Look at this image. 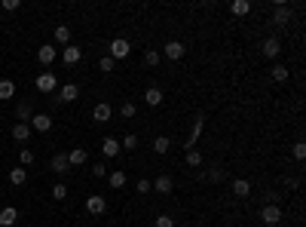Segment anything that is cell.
I'll return each mask as SVG.
<instances>
[{"label":"cell","mask_w":306,"mask_h":227,"mask_svg":"<svg viewBox=\"0 0 306 227\" xmlns=\"http://www.w3.org/2000/svg\"><path fill=\"white\" fill-rule=\"evenodd\" d=\"M260 52H263V59H276V55L282 52V43H279V37H266V40L260 43Z\"/></svg>","instance_id":"cell-8"},{"label":"cell","mask_w":306,"mask_h":227,"mask_svg":"<svg viewBox=\"0 0 306 227\" xmlns=\"http://www.w3.org/2000/svg\"><path fill=\"white\" fill-rule=\"evenodd\" d=\"M184 52H187V46H184L181 40H169V43L163 46V52H160V55H166L169 62H178V59H184Z\"/></svg>","instance_id":"cell-5"},{"label":"cell","mask_w":306,"mask_h":227,"mask_svg":"<svg viewBox=\"0 0 306 227\" xmlns=\"http://www.w3.org/2000/svg\"><path fill=\"white\" fill-rule=\"evenodd\" d=\"M150 191H153V184L147 178H138V194H150Z\"/></svg>","instance_id":"cell-39"},{"label":"cell","mask_w":306,"mask_h":227,"mask_svg":"<svg viewBox=\"0 0 306 227\" xmlns=\"http://www.w3.org/2000/svg\"><path fill=\"white\" fill-rule=\"evenodd\" d=\"M150 184H153V191H157V194H172V187H175V181H172L169 175H160V178H153Z\"/></svg>","instance_id":"cell-16"},{"label":"cell","mask_w":306,"mask_h":227,"mask_svg":"<svg viewBox=\"0 0 306 227\" xmlns=\"http://www.w3.org/2000/svg\"><path fill=\"white\" fill-rule=\"evenodd\" d=\"M86 160H89V154H86V147H73L70 154H67V163H70V166H83Z\"/></svg>","instance_id":"cell-19"},{"label":"cell","mask_w":306,"mask_h":227,"mask_svg":"<svg viewBox=\"0 0 306 227\" xmlns=\"http://www.w3.org/2000/svg\"><path fill=\"white\" fill-rule=\"evenodd\" d=\"M64 197H67V184H61V181H58V184L52 187V200H64Z\"/></svg>","instance_id":"cell-36"},{"label":"cell","mask_w":306,"mask_h":227,"mask_svg":"<svg viewBox=\"0 0 306 227\" xmlns=\"http://www.w3.org/2000/svg\"><path fill=\"white\" fill-rule=\"evenodd\" d=\"M31 117H34L31 104H25V101H22V104L16 107V120H19V123H31Z\"/></svg>","instance_id":"cell-25"},{"label":"cell","mask_w":306,"mask_h":227,"mask_svg":"<svg viewBox=\"0 0 306 227\" xmlns=\"http://www.w3.org/2000/svg\"><path fill=\"white\" fill-rule=\"evenodd\" d=\"M169 147H172V141H169L166 135H160V138H153V150H157V154H169Z\"/></svg>","instance_id":"cell-31"},{"label":"cell","mask_w":306,"mask_h":227,"mask_svg":"<svg viewBox=\"0 0 306 227\" xmlns=\"http://www.w3.org/2000/svg\"><path fill=\"white\" fill-rule=\"evenodd\" d=\"M120 150H123V144H120L117 138H104V141H101V154H104V157H117Z\"/></svg>","instance_id":"cell-17"},{"label":"cell","mask_w":306,"mask_h":227,"mask_svg":"<svg viewBox=\"0 0 306 227\" xmlns=\"http://www.w3.org/2000/svg\"><path fill=\"white\" fill-rule=\"evenodd\" d=\"M19 7H22V0H4V10L7 13H16Z\"/></svg>","instance_id":"cell-41"},{"label":"cell","mask_w":306,"mask_h":227,"mask_svg":"<svg viewBox=\"0 0 306 227\" xmlns=\"http://www.w3.org/2000/svg\"><path fill=\"white\" fill-rule=\"evenodd\" d=\"M270 77H273L276 83H285V80L291 77V74H288V68H285V65H273V71H270Z\"/></svg>","instance_id":"cell-28"},{"label":"cell","mask_w":306,"mask_h":227,"mask_svg":"<svg viewBox=\"0 0 306 227\" xmlns=\"http://www.w3.org/2000/svg\"><path fill=\"white\" fill-rule=\"evenodd\" d=\"M80 59H83V49L80 46H64L61 49V62L64 65H80Z\"/></svg>","instance_id":"cell-12"},{"label":"cell","mask_w":306,"mask_h":227,"mask_svg":"<svg viewBox=\"0 0 306 227\" xmlns=\"http://www.w3.org/2000/svg\"><path fill=\"white\" fill-rule=\"evenodd\" d=\"M55 55H58V52H55V46H52V43H43L40 49H37V62H40V65H52V62H55Z\"/></svg>","instance_id":"cell-14"},{"label":"cell","mask_w":306,"mask_h":227,"mask_svg":"<svg viewBox=\"0 0 306 227\" xmlns=\"http://www.w3.org/2000/svg\"><path fill=\"white\" fill-rule=\"evenodd\" d=\"M184 163H187L190 169H199V166H202V154H199L196 147H193V150H187V154H184Z\"/></svg>","instance_id":"cell-24"},{"label":"cell","mask_w":306,"mask_h":227,"mask_svg":"<svg viewBox=\"0 0 306 227\" xmlns=\"http://www.w3.org/2000/svg\"><path fill=\"white\" fill-rule=\"evenodd\" d=\"M113 68H117V62H113V59H110V55H104V59H101V62H98V71H101V74H110V71H113Z\"/></svg>","instance_id":"cell-34"},{"label":"cell","mask_w":306,"mask_h":227,"mask_svg":"<svg viewBox=\"0 0 306 227\" xmlns=\"http://www.w3.org/2000/svg\"><path fill=\"white\" fill-rule=\"evenodd\" d=\"M19 163H22V169H28L34 163V150L31 147H19Z\"/></svg>","instance_id":"cell-30"},{"label":"cell","mask_w":306,"mask_h":227,"mask_svg":"<svg viewBox=\"0 0 306 227\" xmlns=\"http://www.w3.org/2000/svg\"><path fill=\"white\" fill-rule=\"evenodd\" d=\"M294 157H297V160H306V144H303V141L294 144Z\"/></svg>","instance_id":"cell-40"},{"label":"cell","mask_w":306,"mask_h":227,"mask_svg":"<svg viewBox=\"0 0 306 227\" xmlns=\"http://www.w3.org/2000/svg\"><path fill=\"white\" fill-rule=\"evenodd\" d=\"M205 178H208V181H214V184H217V181H223V169H211V172H208V175H205Z\"/></svg>","instance_id":"cell-42"},{"label":"cell","mask_w":306,"mask_h":227,"mask_svg":"<svg viewBox=\"0 0 306 227\" xmlns=\"http://www.w3.org/2000/svg\"><path fill=\"white\" fill-rule=\"evenodd\" d=\"M34 86H37V92L49 95V92H55V89H58V77H55V74H49V71H43V74H37Z\"/></svg>","instance_id":"cell-2"},{"label":"cell","mask_w":306,"mask_h":227,"mask_svg":"<svg viewBox=\"0 0 306 227\" xmlns=\"http://www.w3.org/2000/svg\"><path fill=\"white\" fill-rule=\"evenodd\" d=\"M28 181V169H22V166H16L13 172H10V184H16V187H22Z\"/></svg>","instance_id":"cell-26"},{"label":"cell","mask_w":306,"mask_h":227,"mask_svg":"<svg viewBox=\"0 0 306 227\" xmlns=\"http://www.w3.org/2000/svg\"><path fill=\"white\" fill-rule=\"evenodd\" d=\"M288 22H291V7H285V4H276V10H273V25L285 28Z\"/></svg>","instance_id":"cell-11"},{"label":"cell","mask_w":306,"mask_h":227,"mask_svg":"<svg viewBox=\"0 0 306 227\" xmlns=\"http://www.w3.org/2000/svg\"><path fill=\"white\" fill-rule=\"evenodd\" d=\"M233 194H236L239 200H245V197L251 194V184H248L245 178H236V181H233Z\"/></svg>","instance_id":"cell-23"},{"label":"cell","mask_w":306,"mask_h":227,"mask_svg":"<svg viewBox=\"0 0 306 227\" xmlns=\"http://www.w3.org/2000/svg\"><path fill=\"white\" fill-rule=\"evenodd\" d=\"M28 126H31V132H49L52 129V117L49 114H34Z\"/></svg>","instance_id":"cell-7"},{"label":"cell","mask_w":306,"mask_h":227,"mask_svg":"<svg viewBox=\"0 0 306 227\" xmlns=\"http://www.w3.org/2000/svg\"><path fill=\"white\" fill-rule=\"evenodd\" d=\"M120 114H123V117H126V120H132V117H135V114H138V107H135V101H123V104H120Z\"/></svg>","instance_id":"cell-33"},{"label":"cell","mask_w":306,"mask_h":227,"mask_svg":"<svg viewBox=\"0 0 306 227\" xmlns=\"http://www.w3.org/2000/svg\"><path fill=\"white\" fill-rule=\"evenodd\" d=\"M76 95H80V86H76V83H64L61 89H58V101H76Z\"/></svg>","instance_id":"cell-15"},{"label":"cell","mask_w":306,"mask_h":227,"mask_svg":"<svg viewBox=\"0 0 306 227\" xmlns=\"http://www.w3.org/2000/svg\"><path fill=\"white\" fill-rule=\"evenodd\" d=\"M86 212H89V215H104V212H107V200H104L101 194L86 197Z\"/></svg>","instance_id":"cell-6"},{"label":"cell","mask_w":306,"mask_h":227,"mask_svg":"<svg viewBox=\"0 0 306 227\" xmlns=\"http://www.w3.org/2000/svg\"><path fill=\"white\" fill-rule=\"evenodd\" d=\"M202 129H205V114H196V120H193V129H190V135H187V150H193V147H196V141H199Z\"/></svg>","instance_id":"cell-4"},{"label":"cell","mask_w":306,"mask_h":227,"mask_svg":"<svg viewBox=\"0 0 306 227\" xmlns=\"http://www.w3.org/2000/svg\"><path fill=\"white\" fill-rule=\"evenodd\" d=\"M144 62H147V68H157V65L163 62V55H160L157 49H147V52H144Z\"/></svg>","instance_id":"cell-32"},{"label":"cell","mask_w":306,"mask_h":227,"mask_svg":"<svg viewBox=\"0 0 306 227\" xmlns=\"http://www.w3.org/2000/svg\"><path fill=\"white\" fill-rule=\"evenodd\" d=\"M157 227H175V218L172 215H157Z\"/></svg>","instance_id":"cell-37"},{"label":"cell","mask_w":306,"mask_h":227,"mask_svg":"<svg viewBox=\"0 0 306 227\" xmlns=\"http://www.w3.org/2000/svg\"><path fill=\"white\" fill-rule=\"evenodd\" d=\"M13 138H16L19 144H25V141L31 138V126H28V123H16V126H13Z\"/></svg>","instance_id":"cell-21"},{"label":"cell","mask_w":306,"mask_h":227,"mask_svg":"<svg viewBox=\"0 0 306 227\" xmlns=\"http://www.w3.org/2000/svg\"><path fill=\"white\" fill-rule=\"evenodd\" d=\"M55 40L70 46V25H55Z\"/></svg>","instance_id":"cell-27"},{"label":"cell","mask_w":306,"mask_h":227,"mask_svg":"<svg viewBox=\"0 0 306 227\" xmlns=\"http://www.w3.org/2000/svg\"><path fill=\"white\" fill-rule=\"evenodd\" d=\"M144 101H147L150 107H160V104L166 101V92H163L160 86H147V89H144Z\"/></svg>","instance_id":"cell-9"},{"label":"cell","mask_w":306,"mask_h":227,"mask_svg":"<svg viewBox=\"0 0 306 227\" xmlns=\"http://www.w3.org/2000/svg\"><path fill=\"white\" fill-rule=\"evenodd\" d=\"M19 221V209L16 206H4L0 209V227H13Z\"/></svg>","instance_id":"cell-13"},{"label":"cell","mask_w":306,"mask_h":227,"mask_svg":"<svg viewBox=\"0 0 306 227\" xmlns=\"http://www.w3.org/2000/svg\"><path fill=\"white\" fill-rule=\"evenodd\" d=\"M120 144H123V150H135V147H138V135H135V132H129Z\"/></svg>","instance_id":"cell-35"},{"label":"cell","mask_w":306,"mask_h":227,"mask_svg":"<svg viewBox=\"0 0 306 227\" xmlns=\"http://www.w3.org/2000/svg\"><path fill=\"white\" fill-rule=\"evenodd\" d=\"M16 95V83L13 80H0V101H7Z\"/></svg>","instance_id":"cell-29"},{"label":"cell","mask_w":306,"mask_h":227,"mask_svg":"<svg viewBox=\"0 0 306 227\" xmlns=\"http://www.w3.org/2000/svg\"><path fill=\"white\" fill-rule=\"evenodd\" d=\"M110 117H113V107H110L107 101H98V104L92 107V120H95V123H107Z\"/></svg>","instance_id":"cell-10"},{"label":"cell","mask_w":306,"mask_h":227,"mask_svg":"<svg viewBox=\"0 0 306 227\" xmlns=\"http://www.w3.org/2000/svg\"><path fill=\"white\" fill-rule=\"evenodd\" d=\"M107 52H110V59H113V62H123V59H129V52H132V43L126 40V37H117V40H110Z\"/></svg>","instance_id":"cell-1"},{"label":"cell","mask_w":306,"mask_h":227,"mask_svg":"<svg viewBox=\"0 0 306 227\" xmlns=\"http://www.w3.org/2000/svg\"><path fill=\"white\" fill-rule=\"evenodd\" d=\"M92 175H95V178H107V166H104V163H95V166H92Z\"/></svg>","instance_id":"cell-38"},{"label":"cell","mask_w":306,"mask_h":227,"mask_svg":"<svg viewBox=\"0 0 306 227\" xmlns=\"http://www.w3.org/2000/svg\"><path fill=\"white\" fill-rule=\"evenodd\" d=\"M126 172H107V184L113 187V191H120V187H126Z\"/></svg>","instance_id":"cell-22"},{"label":"cell","mask_w":306,"mask_h":227,"mask_svg":"<svg viewBox=\"0 0 306 227\" xmlns=\"http://www.w3.org/2000/svg\"><path fill=\"white\" fill-rule=\"evenodd\" d=\"M0 132H4V129H0Z\"/></svg>","instance_id":"cell-43"},{"label":"cell","mask_w":306,"mask_h":227,"mask_svg":"<svg viewBox=\"0 0 306 227\" xmlns=\"http://www.w3.org/2000/svg\"><path fill=\"white\" fill-rule=\"evenodd\" d=\"M260 221H263L266 227H276V224L282 221V209H279L276 203H266V206L260 209Z\"/></svg>","instance_id":"cell-3"},{"label":"cell","mask_w":306,"mask_h":227,"mask_svg":"<svg viewBox=\"0 0 306 227\" xmlns=\"http://www.w3.org/2000/svg\"><path fill=\"white\" fill-rule=\"evenodd\" d=\"M49 169H52L55 175H64V172L70 169V163H67V154H55V157H52V163H49Z\"/></svg>","instance_id":"cell-18"},{"label":"cell","mask_w":306,"mask_h":227,"mask_svg":"<svg viewBox=\"0 0 306 227\" xmlns=\"http://www.w3.org/2000/svg\"><path fill=\"white\" fill-rule=\"evenodd\" d=\"M230 13H233V16H248L251 13V0H233V4H230Z\"/></svg>","instance_id":"cell-20"}]
</instances>
